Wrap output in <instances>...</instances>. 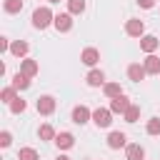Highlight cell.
Wrapping results in <instances>:
<instances>
[{"label": "cell", "instance_id": "cell-30", "mask_svg": "<svg viewBox=\"0 0 160 160\" xmlns=\"http://www.w3.org/2000/svg\"><path fill=\"white\" fill-rule=\"evenodd\" d=\"M138 5L145 8V10H150V8H155V0H138Z\"/></svg>", "mask_w": 160, "mask_h": 160}, {"label": "cell", "instance_id": "cell-31", "mask_svg": "<svg viewBox=\"0 0 160 160\" xmlns=\"http://www.w3.org/2000/svg\"><path fill=\"white\" fill-rule=\"evenodd\" d=\"M55 160H70V158H68V155H58Z\"/></svg>", "mask_w": 160, "mask_h": 160}, {"label": "cell", "instance_id": "cell-10", "mask_svg": "<svg viewBox=\"0 0 160 160\" xmlns=\"http://www.w3.org/2000/svg\"><path fill=\"white\" fill-rule=\"evenodd\" d=\"M125 160H145V148L140 142L125 145Z\"/></svg>", "mask_w": 160, "mask_h": 160}, {"label": "cell", "instance_id": "cell-32", "mask_svg": "<svg viewBox=\"0 0 160 160\" xmlns=\"http://www.w3.org/2000/svg\"><path fill=\"white\" fill-rule=\"evenodd\" d=\"M48 2H60V0H48Z\"/></svg>", "mask_w": 160, "mask_h": 160}, {"label": "cell", "instance_id": "cell-12", "mask_svg": "<svg viewBox=\"0 0 160 160\" xmlns=\"http://www.w3.org/2000/svg\"><path fill=\"white\" fill-rule=\"evenodd\" d=\"M158 48H160V40H158L155 35H142V38H140V50H142V52L150 55V52H155Z\"/></svg>", "mask_w": 160, "mask_h": 160}, {"label": "cell", "instance_id": "cell-9", "mask_svg": "<svg viewBox=\"0 0 160 160\" xmlns=\"http://www.w3.org/2000/svg\"><path fill=\"white\" fill-rule=\"evenodd\" d=\"M125 145H128V135H125V132L112 130V132L108 135V148H110V150H120V148H125Z\"/></svg>", "mask_w": 160, "mask_h": 160}, {"label": "cell", "instance_id": "cell-20", "mask_svg": "<svg viewBox=\"0 0 160 160\" xmlns=\"http://www.w3.org/2000/svg\"><path fill=\"white\" fill-rule=\"evenodd\" d=\"M102 90H105V95L112 100V98H118V95H122V88H120V82H105L102 85Z\"/></svg>", "mask_w": 160, "mask_h": 160}, {"label": "cell", "instance_id": "cell-7", "mask_svg": "<svg viewBox=\"0 0 160 160\" xmlns=\"http://www.w3.org/2000/svg\"><path fill=\"white\" fill-rule=\"evenodd\" d=\"M98 60H100V50H98V48H85V50L80 52V62L88 65V68H95Z\"/></svg>", "mask_w": 160, "mask_h": 160}, {"label": "cell", "instance_id": "cell-26", "mask_svg": "<svg viewBox=\"0 0 160 160\" xmlns=\"http://www.w3.org/2000/svg\"><path fill=\"white\" fill-rule=\"evenodd\" d=\"M122 118H125V122H138V118H140V105H130Z\"/></svg>", "mask_w": 160, "mask_h": 160}, {"label": "cell", "instance_id": "cell-11", "mask_svg": "<svg viewBox=\"0 0 160 160\" xmlns=\"http://www.w3.org/2000/svg\"><path fill=\"white\" fill-rule=\"evenodd\" d=\"M38 70H40L38 60H32V58H22V60H20V72H22V75L35 78V75H38Z\"/></svg>", "mask_w": 160, "mask_h": 160}, {"label": "cell", "instance_id": "cell-24", "mask_svg": "<svg viewBox=\"0 0 160 160\" xmlns=\"http://www.w3.org/2000/svg\"><path fill=\"white\" fill-rule=\"evenodd\" d=\"M18 160H40V155H38V150H35V148H20Z\"/></svg>", "mask_w": 160, "mask_h": 160}, {"label": "cell", "instance_id": "cell-3", "mask_svg": "<svg viewBox=\"0 0 160 160\" xmlns=\"http://www.w3.org/2000/svg\"><path fill=\"white\" fill-rule=\"evenodd\" d=\"M112 110L110 108H98V110H92V122L98 125V128H110V122H112Z\"/></svg>", "mask_w": 160, "mask_h": 160}, {"label": "cell", "instance_id": "cell-8", "mask_svg": "<svg viewBox=\"0 0 160 160\" xmlns=\"http://www.w3.org/2000/svg\"><path fill=\"white\" fill-rule=\"evenodd\" d=\"M130 105H132V102H130V100H128V95H125V92H122V95H118V98H112V100H110V110H112V112H115V115H125V110H128V108H130Z\"/></svg>", "mask_w": 160, "mask_h": 160}, {"label": "cell", "instance_id": "cell-5", "mask_svg": "<svg viewBox=\"0 0 160 160\" xmlns=\"http://www.w3.org/2000/svg\"><path fill=\"white\" fill-rule=\"evenodd\" d=\"M52 25H55L58 32H70V30H72V15H70V12H58Z\"/></svg>", "mask_w": 160, "mask_h": 160}, {"label": "cell", "instance_id": "cell-16", "mask_svg": "<svg viewBox=\"0 0 160 160\" xmlns=\"http://www.w3.org/2000/svg\"><path fill=\"white\" fill-rule=\"evenodd\" d=\"M28 50H30V45H28L25 40H15V42L10 45V52H12L15 58H20V60L28 58Z\"/></svg>", "mask_w": 160, "mask_h": 160}, {"label": "cell", "instance_id": "cell-1", "mask_svg": "<svg viewBox=\"0 0 160 160\" xmlns=\"http://www.w3.org/2000/svg\"><path fill=\"white\" fill-rule=\"evenodd\" d=\"M52 22H55V15H52V10H50L48 5L38 8V10L32 12V28L45 30V28H48V25H52Z\"/></svg>", "mask_w": 160, "mask_h": 160}, {"label": "cell", "instance_id": "cell-25", "mask_svg": "<svg viewBox=\"0 0 160 160\" xmlns=\"http://www.w3.org/2000/svg\"><path fill=\"white\" fill-rule=\"evenodd\" d=\"M8 108H10V112H15V115H20V112H25V108H28V102H25V100H22V98L18 95V98H15V100H12V102H10Z\"/></svg>", "mask_w": 160, "mask_h": 160}, {"label": "cell", "instance_id": "cell-4", "mask_svg": "<svg viewBox=\"0 0 160 160\" xmlns=\"http://www.w3.org/2000/svg\"><path fill=\"white\" fill-rule=\"evenodd\" d=\"M70 118H72V122H75V125H85L88 120H92V110H90L88 105H75Z\"/></svg>", "mask_w": 160, "mask_h": 160}, {"label": "cell", "instance_id": "cell-27", "mask_svg": "<svg viewBox=\"0 0 160 160\" xmlns=\"http://www.w3.org/2000/svg\"><path fill=\"white\" fill-rule=\"evenodd\" d=\"M145 130H148V135H160V118H150Z\"/></svg>", "mask_w": 160, "mask_h": 160}, {"label": "cell", "instance_id": "cell-13", "mask_svg": "<svg viewBox=\"0 0 160 160\" xmlns=\"http://www.w3.org/2000/svg\"><path fill=\"white\" fill-rule=\"evenodd\" d=\"M52 142H55L60 150H70V148L75 145V135H72V132H58Z\"/></svg>", "mask_w": 160, "mask_h": 160}, {"label": "cell", "instance_id": "cell-23", "mask_svg": "<svg viewBox=\"0 0 160 160\" xmlns=\"http://www.w3.org/2000/svg\"><path fill=\"white\" fill-rule=\"evenodd\" d=\"M38 138H40V140H55V130H52V125H48V122L40 125V128H38Z\"/></svg>", "mask_w": 160, "mask_h": 160}, {"label": "cell", "instance_id": "cell-18", "mask_svg": "<svg viewBox=\"0 0 160 160\" xmlns=\"http://www.w3.org/2000/svg\"><path fill=\"white\" fill-rule=\"evenodd\" d=\"M12 88H15V90H28V88H30V78L18 70V72L12 75Z\"/></svg>", "mask_w": 160, "mask_h": 160}, {"label": "cell", "instance_id": "cell-15", "mask_svg": "<svg viewBox=\"0 0 160 160\" xmlns=\"http://www.w3.org/2000/svg\"><path fill=\"white\" fill-rule=\"evenodd\" d=\"M145 75H148L145 65H138V62H132V65L128 68V78H130L132 82H140V80H145Z\"/></svg>", "mask_w": 160, "mask_h": 160}, {"label": "cell", "instance_id": "cell-6", "mask_svg": "<svg viewBox=\"0 0 160 160\" xmlns=\"http://www.w3.org/2000/svg\"><path fill=\"white\" fill-rule=\"evenodd\" d=\"M125 32H128L130 38H142V35H145V22L138 20V18H130V20L125 22Z\"/></svg>", "mask_w": 160, "mask_h": 160}, {"label": "cell", "instance_id": "cell-22", "mask_svg": "<svg viewBox=\"0 0 160 160\" xmlns=\"http://www.w3.org/2000/svg\"><path fill=\"white\" fill-rule=\"evenodd\" d=\"M18 98V90L12 88V85H8V88H2V92H0V100L5 102V105H10L12 100Z\"/></svg>", "mask_w": 160, "mask_h": 160}, {"label": "cell", "instance_id": "cell-14", "mask_svg": "<svg viewBox=\"0 0 160 160\" xmlns=\"http://www.w3.org/2000/svg\"><path fill=\"white\" fill-rule=\"evenodd\" d=\"M142 65H145L148 75H160V58H158L155 52H150V55L142 60Z\"/></svg>", "mask_w": 160, "mask_h": 160}, {"label": "cell", "instance_id": "cell-28", "mask_svg": "<svg viewBox=\"0 0 160 160\" xmlns=\"http://www.w3.org/2000/svg\"><path fill=\"white\" fill-rule=\"evenodd\" d=\"M12 145V135H10V130H2L0 132V148H10Z\"/></svg>", "mask_w": 160, "mask_h": 160}, {"label": "cell", "instance_id": "cell-2", "mask_svg": "<svg viewBox=\"0 0 160 160\" xmlns=\"http://www.w3.org/2000/svg\"><path fill=\"white\" fill-rule=\"evenodd\" d=\"M55 98L52 95H40L38 100H35V110L40 112V115H52L55 112Z\"/></svg>", "mask_w": 160, "mask_h": 160}, {"label": "cell", "instance_id": "cell-29", "mask_svg": "<svg viewBox=\"0 0 160 160\" xmlns=\"http://www.w3.org/2000/svg\"><path fill=\"white\" fill-rule=\"evenodd\" d=\"M10 45H12V42H10L8 38H0V50H2V52H8V50H10Z\"/></svg>", "mask_w": 160, "mask_h": 160}, {"label": "cell", "instance_id": "cell-21", "mask_svg": "<svg viewBox=\"0 0 160 160\" xmlns=\"http://www.w3.org/2000/svg\"><path fill=\"white\" fill-rule=\"evenodd\" d=\"M68 12L70 15H82L85 12V0H68Z\"/></svg>", "mask_w": 160, "mask_h": 160}, {"label": "cell", "instance_id": "cell-17", "mask_svg": "<svg viewBox=\"0 0 160 160\" xmlns=\"http://www.w3.org/2000/svg\"><path fill=\"white\" fill-rule=\"evenodd\" d=\"M85 80H88L90 88H100V85H105V72L102 70H90Z\"/></svg>", "mask_w": 160, "mask_h": 160}, {"label": "cell", "instance_id": "cell-19", "mask_svg": "<svg viewBox=\"0 0 160 160\" xmlns=\"http://www.w3.org/2000/svg\"><path fill=\"white\" fill-rule=\"evenodd\" d=\"M2 10H5L8 15H18V12L22 10V0H5V2H2Z\"/></svg>", "mask_w": 160, "mask_h": 160}]
</instances>
